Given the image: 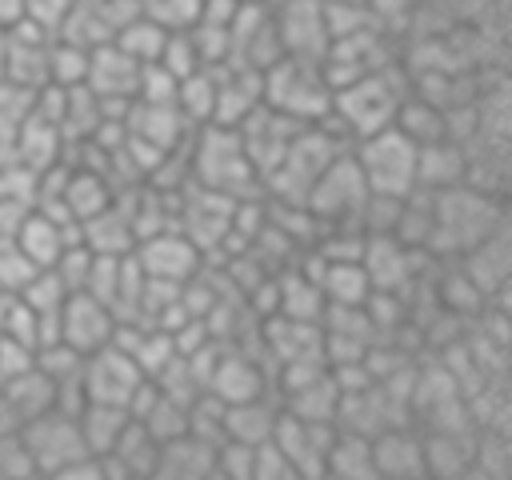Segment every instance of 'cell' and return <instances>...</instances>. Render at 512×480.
<instances>
[{
    "label": "cell",
    "mask_w": 512,
    "mask_h": 480,
    "mask_svg": "<svg viewBox=\"0 0 512 480\" xmlns=\"http://www.w3.org/2000/svg\"><path fill=\"white\" fill-rule=\"evenodd\" d=\"M408 92V68L400 64H384L376 72H364L340 88H332V108L328 116H320L316 124L332 128L344 144L368 136V132H380L392 124L400 100Z\"/></svg>",
    "instance_id": "cell-1"
},
{
    "label": "cell",
    "mask_w": 512,
    "mask_h": 480,
    "mask_svg": "<svg viewBox=\"0 0 512 480\" xmlns=\"http://www.w3.org/2000/svg\"><path fill=\"white\" fill-rule=\"evenodd\" d=\"M504 220V196L480 192L472 184H452L444 192H432V228L424 252L436 260H456Z\"/></svg>",
    "instance_id": "cell-2"
},
{
    "label": "cell",
    "mask_w": 512,
    "mask_h": 480,
    "mask_svg": "<svg viewBox=\"0 0 512 480\" xmlns=\"http://www.w3.org/2000/svg\"><path fill=\"white\" fill-rule=\"evenodd\" d=\"M188 184L220 192L228 200L260 196V176L244 152V140L228 124H200L188 136Z\"/></svg>",
    "instance_id": "cell-3"
},
{
    "label": "cell",
    "mask_w": 512,
    "mask_h": 480,
    "mask_svg": "<svg viewBox=\"0 0 512 480\" xmlns=\"http://www.w3.org/2000/svg\"><path fill=\"white\" fill-rule=\"evenodd\" d=\"M264 80V104L296 124H316L332 108V84L320 68V60H296L280 56L260 72Z\"/></svg>",
    "instance_id": "cell-4"
},
{
    "label": "cell",
    "mask_w": 512,
    "mask_h": 480,
    "mask_svg": "<svg viewBox=\"0 0 512 480\" xmlns=\"http://www.w3.org/2000/svg\"><path fill=\"white\" fill-rule=\"evenodd\" d=\"M344 148H348V144H344L332 128H324V124H304V128L292 136V144L284 148V156L276 160V168L260 180L264 196H268V200L304 204L312 180H316V176L328 168V160L340 156Z\"/></svg>",
    "instance_id": "cell-5"
},
{
    "label": "cell",
    "mask_w": 512,
    "mask_h": 480,
    "mask_svg": "<svg viewBox=\"0 0 512 480\" xmlns=\"http://www.w3.org/2000/svg\"><path fill=\"white\" fill-rule=\"evenodd\" d=\"M352 160L364 176V188L372 196H396L404 200L416 188V144L400 128H380L360 140H352Z\"/></svg>",
    "instance_id": "cell-6"
},
{
    "label": "cell",
    "mask_w": 512,
    "mask_h": 480,
    "mask_svg": "<svg viewBox=\"0 0 512 480\" xmlns=\"http://www.w3.org/2000/svg\"><path fill=\"white\" fill-rule=\"evenodd\" d=\"M16 436L32 460V472H40V476H60L72 460H80L88 452L76 416L64 408H44V412L28 416L16 428Z\"/></svg>",
    "instance_id": "cell-7"
},
{
    "label": "cell",
    "mask_w": 512,
    "mask_h": 480,
    "mask_svg": "<svg viewBox=\"0 0 512 480\" xmlns=\"http://www.w3.org/2000/svg\"><path fill=\"white\" fill-rule=\"evenodd\" d=\"M348 148L328 160V168L312 180V188L304 196V204L320 220V228H328V224H356L360 228V208L368 200V188H364V176H360Z\"/></svg>",
    "instance_id": "cell-8"
},
{
    "label": "cell",
    "mask_w": 512,
    "mask_h": 480,
    "mask_svg": "<svg viewBox=\"0 0 512 480\" xmlns=\"http://www.w3.org/2000/svg\"><path fill=\"white\" fill-rule=\"evenodd\" d=\"M272 24L280 36L284 56L296 60H324L332 36L324 20V0H272Z\"/></svg>",
    "instance_id": "cell-9"
},
{
    "label": "cell",
    "mask_w": 512,
    "mask_h": 480,
    "mask_svg": "<svg viewBox=\"0 0 512 480\" xmlns=\"http://www.w3.org/2000/svg\"><path fill=\"white\" fill-rule=\"evenodd\" d=\"M144 380L148 376L136 368V360L120 344H104V348L88 352L84 356V368H80L84 400H96V404H120V408H128L132 392Z\"/></svg>",
    "instance_id": "cell-10"
},
{
    "label": "cell",
    "mask_w": 512,
    "mask_h": 480,
    "mask_svg": "<svg viewBox=\"0 0 512 480\" xmlns=\"http://www.w3.org/2000/svg\"><path fill=\"white\" fill-rule=\"evenodd\" d=\"M132 260L140 264L148 280H168V284H184L204 264L200 248L180 228H160V232L140 236L132 244Z\"/></svg>",
    "instance_id": "cell-11"
},
{
    "label": "cell",
    "mask_w": 512,
    "mask_h": 480,
    "mask_svg": "<svg viewBox=\"0 0 512 480\" xmlns=\"http://www.w3.org/2000/svg\"><path fill=\"white\" fill-rule=\"evenodd\" d=\"M116 324H120L116 312L104 300H96L92 292H68L60 304V340L68 348H76L80 356L112 344Z\"/></svg>",
    "instance_id": "cell-12"
},
{
    "label": "cell",
    "mask_w": 512,
    "mask_h": 480,
    "mask_svg": "<svg viewBox=\"0 0 512 480\" xmlns=\"http://www.w3.org/2000/svg\"><path fill=\"white\" fill-rule=\"evenodd\" d=\"M300 128H304V124L280 116V112L268 108L264 100L236 124V132H240V140H244V152H248V160H252V168H256L260 180L276 168V160L284 156V148L292 144V136H296Z\"/></svg>",
    "instance_id": "cell-13"
},
{
    "label": "cell",
    "mask_w": 512,
    "mask_h": 480,
    "mask_svg": "<svg viewBox=\"0 0 512 480\" xmlns=\"http://www.w3.org/2000/svg\"><path fill=\"white\" fill-rule=\"evenodd\" d=\"M336 424H316V420H300L292 412L280 408L276 428H272V444L284 452V460L292 464L296 476H320L324 472V452L332 444Z\"/></svg>",
    "instance_id": "cell-14"
},
{
    "label": "cell",
    "mask_w": 512,
    "mask_h": 480,
    "mask_svg": "<svg viewBox=\"0 0 512 480\" xmlns=\"http://www.w3.org/2000/svg\"><path fill=\"white\" fill-rule=\"evenodd\" d=\"M204 392H212L220 404H240V400H252V396L268 392V372L256 364V352L220 348V356H216V364L204 380Z\"/></svg>",
    "instance_id": "cell-15"
},
{
    "label": "cell",
    "mask_w": 512,
    "mask_h": 480,
    "mask_svg": "<svg viewBox=\"0 0 512 480\" xmlns=\"http://www.w3.org/2000/svg\"><path fill=\"white\" fill-rule=\"evenodd\" d=\"M456 264H460V272L476 284V292L488 300L496 288H504L508 284V276H512V240H508V220L504 224H496L484 240H476L464 256H456Z\"/></svg>",
    "instance_id": "cell-16"
},
{
    "label": "cell",
    "mask_w": 512,
    "mask_h": 480,
    "mask_svg": "<svg viewBox=\"0 0 512 480\" xmlns=\"http://www.w3.org/2000/svg\"><path fill=\"white\" fill-rule=\"evenodd\" d=\"M52 36L48 28L32 24V20H20L4 32V44H8V80L24 84V88H40L48 84V48H52Z\"/></svg>",
    "instance_id": "cell-17"
},
{
    "label": "cell",
    "mask_w": 512,
    "mask_h": 480,
    "mask_svg": "<svg viewBox=\"0 0 512 480\" xmlns=\"http://www.w3.org/2000/svg\"><path fill=\"white\" fill-rule=\"evenodd\" d=\"M124 124H128V136L160 148V152H172L180 148L188 136H192V124L184 120V112L172 104H152V100H132L128 112H124Z\"/></svg>",
    "instance_id": "cell-18"
},
{
    "label": "cell",
    "mask_w": 512,
    "mask_h": 480,
    "mask_svg": "<svg viewBox=\"0 0 512 480\" xmlns=\"http://www.w3.org/2000/svg\"><path fill=\"white\" fill-rule=\"evenodd\" d=\"M372 464H376V476H396V480L424 476V436L416 420L380 428L372 436Z\"/></svg>",
    "instance_id": "cell-19"
},
{
    "label": "cell",
    "mask_w": 512,
    "mask_h": 480,
    "mask_svg": "<svg viewBox=\"0 0 512 480\" xmlns=\"http://www.w3.org/2000/svg\"><path fill=\"white\" fill-rule=\"evenodd\" d=\"M140 68L124 48H116L112 40L88 48V76L84 84L104 96V100H132L136 96V80H140Z\"/></svg>",
    "instance_id": "cell-20"
},
{
    "label": "cell",
    "mask_w": 512,
    "mask_h": 480,
    "mask_svg": "<svg viewBox=\"0 0 512 480\" xmlns=\"http://www.w3.org/2000/svg\"><path fill=\"white\" fill-rule=\"evenodd\" d=\"M424 436V476H472L476 428H420Z\"/></svg>",
    "instance_id": "cell-21"
},
{
    "label": "cell",
    "mask_w": 512,
    "mask_h": 480,
    "mask_svg": "<svg viewBox=\"0 0 512 480\" xmlns=\"http://www.w3.org/2000/svg\"><path fill=\"white\" fill-rule=\"evenodd\" d=\"M260 100H264V80H260L256 68L220 64V76H216V104H212V120H208V124H228V128H236Z\"/></svg>",
    "instance_id": "cell-22"
},
{
    "label": "cell",
    "mask_w": 512,
    "mask_h": 480,
    "mask_svg": "<svg viewBox=\"0 0 512 480\" xmlns=\"http://www.w3.org/2000/svg\"><path fill=\"white\" fill-rule=\"evenodd\" d=\"M76 236L92 252H100V256H124V252H132L136 228H132V212H128L124 192H116L112 204H104L100 212H92L88 220H80L76 224Z\"/></svg>",
    "instance_id": "cell-23"
},
{
    "label": "cell",
    "mask_w": 512,
    "mask_h": 480,
    "mask_svg": "<svg viewBox=\"0 0 512 480\" xmlns=\"http://www.w3.org/2000/svg\"><path fill=\"white\" fill-rule=\"evenodd\" d=\"M156 456H160V440L140 424V420H128L116 436V444L100 456V468L104 476L112 480H128V476H152L156 472Z\"/></svg>",
    "instance_id": "cell-24"
},
{
    "label": "cell",
    "mask_w": 512,
    "mask_h": 480,
    "mask_svg": "<svg viewBox=\"0 0 512 480\" xmlns=\"http://www.w3.org/2000/svg\"><path fill=\"white\" fill-rule=\"evenodd\" d=\"M68 240H76V228L52 220V216L40 212V208H32V212L16 224V232H12V248H16L32 268H52Z\"/></svg>",
    "instance_id": "cell-25"
},
{
    "label": "cell",
    "mask_w": 512,
    "mask_h": 480,
    "mask_svg": "<svg viewBox=\"0 0 512 480\" xmlns=\"http://www.w3.org/2000/svg\"><path fill=\"white\" fill-rule=\"evenodd\" d=\"M464 144L440 136L428 144H416V188L420 192H444L452 184H464Z\"/></svg>",
    "instance_id": "cell-26"
},
{
    "label": "cell",
    "mask_w": 512,
    "mask_h": 480,
    "mask_svg": "<svg viewBox=\"0 0 512 480\" xmlns=\"http://www.w3.org/2000/svg\"><path fill=\"white\" fill-rule=\"evenodd\" d=\"M116 196V184L104 168L96 164H68V176H64V188H60V204L68 208V216L80 224L88 220L92 212H100L104 204H112Z\"/></svg>",
    "instance_id": "cell-27"
},
{
    "label": "cell",
    "mask_w": 512,
    "mask_h": 480,
    "mask_svg": "<svg viewBox=\"0 0 512 480\" xmlns=\"http://www.w3.org/2000/svg\"><path fill=\"white\" fill-rule=\"evenodd\" d=\"M212 464H216V444L184 432V436H172V440L160 444L152 476H160V480H204V476H212Z\"/></svg>",
    "instance_id": "cell-28"
},
{
    "label": "cell",
    "mask_w": 512,
    "mask_h": 480,
    "mask_svg": "<svg viewBox=\"0 0 512 480\" xmlns=\"http://www.w3.org/2000/svg\"><path fill=\"white\" fill-rule=\"evenodd\" d=\"M280 416V400L276 396H252L240 404H224V440H240V444H260L272 436Z\"/></svg>",
    "instance_id": "cell-29"
},
{
    "label": "cell",
    "mask_w": 512,
    "mask_h": 480,
    "mask_svg": "<svg viewBox=\"0 0 512 480\" xmlns=\"http://www.w3.org/2000/svg\"><path fill=\"white\" fill-rule=\"evenodd\" d=\"M324 472L328 476H344V480H372L376 464H372V436L352 432V428H336L332 444L324 452Z\"/></svg>",
    "instance_id": "cell-30"
},
{
    "label": "cell",
    "mask_w": 512,
    "mask_h": 480,
    "mask_svg": "<svg viewBox=\"0 0 512 480\" xmlns=\"http://www.w3.org/2000/svg\"><path fill=\"white\" fill-rule=\"evenodd\" d=\"M284 412L300 416V420H316V424H336V408H340V388L332 384V376H316L284 396H276Z\"/></svg>",
    "instance_id": "cell-31"
},
{
    "label": "cell",
    "mask_w": 512,
    "mask_h": 480,
    "mask_svg": "<svg viewBox=\"0 0 512 480\" xmlns=\"http://www.w3.org/2000/svg\"><path fill=\"white\" fill-rule=\"evenodd\" d=\"M316 284L324 304H368L372 296V280L360 260H324Z\"/></svg>",
    "instance_id": "cell-32"
},
{
    "label": "cell",
    "mask_w": 512,
    "mask_h": 480,
    "mask_svg": "<svg viewBox=\"0 0 512 480\" xmlns=\"http://www.w3.org/2000/svg\"><path fill=\"white\" fill-rule=\"evenodd\" d=\"M128 420H132L128 408H120V404H96V400H88V404L76 412L84 448H88L92 456H104V452L116 444V436H120V428H124Z\"/></svg>",
    "instance_id": "cell-33"
},
{
    "label": "cell",
    "mask_w": 512,
    "mask_h": 480,
    "mask_svg": "<svg viewBox=\"0 0 512 480\" xmlns=\"http://www.w3.org/2000/svg\"><path fill=\"white\" fill-rule=\"evenodd\" d=\"M392 128H400L412 144L440 140V136H444V108L432 104V100H424V96H416V92L408 88L404 100H400V108H396V116H392Z\"/></svg>",
    "instance_id": "cell-34"
},
{
    "label": "cell",
    "mask_w": 512,
    "mask_h": 480,
    "mask_svg": "<svg viewBox=\"0 0 512 480\" xmlns=\"http://www.w3.org/2000/svg\"><path fill=\"white\" fill-rule=\"evenodd\" d=\"M216 76H220V68L200 64L196 72H188V76L176 84V108L184 112V120H188L192 128H200V124H208V120H212V104H216Z\"/></svg>",
    "instance_id": "cell-35"
},
{
    "label": "cell",
    "mask_w": 512,
    "mask_h": 480,
    "mask_svg": "<svg viewBox=\"0 0 512 480\" xmlns=\"http://www.w3.org/2000/svg\"><path fill=\"white\" fill-rule=\"evenodd\" d=\"M164 36H168V28H160L152 16L136 12L132 20H124V24L116 28L112 44L124 48L136 64H156V56H160V48H164Z\"/></svg>",
    "instance_id": "cell-36"
},
{
    "label": "cell",
    "mask_w": 512,
    "mask_h": 480,
    "mask_svg": "<svg viewBox=\"0 0 512 480\" xmlns=\"http://www.w3.org/2000/svg\"><path fill=\"white\" fill-rule=\"evenodd\" d=\"M4 392L12 396L20 420H28V416H36V412H44V408H56V384H52L36 364H32L28 372L4 380Z\"/></svg>",
    "instance_id": "cell-37"
},
{
    "label": "cell",
    "mask_w": 512,
    "mask_h": 480,
    "mask_svg": "<svg viewBox=\"0 0 512 480\" xmlns=\"http://www.w3.org/2000/svg\"><path fill=\"white\" fill-rule=\"evenodd\" d=\"M84 76H88V48L84 44H72L64 36H52V48H48V84L76 88V84H84Z\"/></svg>",
    "instance_id": "cell-38"
},
{
    "label": "cell",
    "mask_w": 512,
    "mask_h": 480,
    "mask_svg": "<svg viewBox=\"0 0 512 480\" xmlns=\"http://www.w3.org/2000/svg\"><path fill=\"white\" fill-rule=\"evenodd\" d=\"M64 296H68V288H64V280H60L52 268H36V272L28 276V284L20 288V300H24L32 312H60Z\"/></svg>",
    "instance_id": "cell-39"
},
{
    "label": "cell",
    "mask_w": 512,
    "mask_h": 480,
    "mask_svg": "<svg viewBox=\"0 0 512 480\" xmlns=\"http://www.w3.org/2000/svg\"><path fill=\"white\" fill-rule=\"evenodd\" d=\"M188 432L200 436V440H208V444H220L224 440V404L212 392H200L188 404Z\"/></svg>",
    "instance_id": "cell-40"
},
{
    "label": "cell",
    "mask_w": 512,
    "mask_h": 480,
    "mask_svg": "<svg viewBox=\"0 0 512 480\" xmlns=\"http://www.w3.org/2000/svg\"><path fill=\"white\" fill-rule=\"evenodd\" d=\"M156 64H164L176 80H184L188 72H196V68H200V56H196V44H192L188 28H180V32H168V36H164V48H160Z\"/></svg>",
    "instance_id": "cell-41"
},
{
    "label": "cell",
    "mask_w": 512,
    "mask_h": 480,
    "mask_svg": "<svg viewBox=\"0 0 512 480\" xmlns=\"http://www.w3.org/2000/svg\"><path fill=\"white\" fill-rule=\"evenodd\" d=\"M176 76L164 64H144L140 80H136V96L132 100H152V104H172L176 100Z\"/></svg>",
    "instance_id": "cell-42"
},
{
    "label": "cell",
    "mask_w": 512,
    "mask_h": 480,
    "mask_svg": "<svg viewBox=\"0 0 512 480\" xmlns=\"http://www.w3.org/2000/svg\"><path fill=\"white\" fill-rule=\"evenodd\" d=\"M32 92L36 88H24L16 80H0V128L4 132H16L20 120L32 112Z\"/></svg>",
    "instance_id": "cell-43"
},
{
    "label": "cell",
    "mask_w": 512,
    "mask_h": 480,
    "mask_svg": "<svg viewBox=\"0 0 512 480\" xmlns=\"http://www.w3.org/2000/svg\"><path fill=\"white\" fill-rule=\"evenodd\" d=\"M212 476H236V480H252V444L240 440H220L216 444V464Z\"/></svg>",
    "instance_id": "cell-44"
},
{
    "label": "cell",
    "mask_w": 512,
    "mask_h": 480,
    "mask_svg": "<svg viewBox=\"0 0 512 480\" xmlns=\"http://www.w3.org/2000/svg\"><path fill=\"white\" fill-rule=\"evenodd\" d=\"M288 476H296V472L272 440L252 444V480H288Z\"/></svg>",
    "instance_id": "cell-45"
},
{
    "label": "cell",
    "mask_w": 512,
    "mask_h": 480,
    "mask_svg": "<svg viewBox=\"0 0 512 480\" xmlns=\"http://www.w3.org/2000/svg\"><path fill=\"white\" fill-rule=\"evenodd\" d=\"M32 364H36V348L0 336V384L12 380V376H20V372H28Z\"/></svg>",
    "instance_id": "cell-46"
},
{
    "label": "cell",
    "mask_w": 512,
    "mask_h": 480,
    "mask_svg": "<svg viewBox=\"0 0 512 480\" xmlns=\"http://www.w3.org/2000/svg\"><path fill=\"white\" fill-rule=\"evenodd\" d=\"M24 420H20V412H16V404H12V396L4 392V384H0V436H8V432H16Z\"/></svg>",
    "instance_id": "cell-47"
},
{
    "label": "cell",
    "mask_w": 512,
    "mask_h": 480,
    "mask_svg": "<svg viewBox=\"0 0 512 480\" xmlns=\"http://www.w3.org/2000/svg\"><path fill=\"white\" fill-rule=\"evenodd\" d=\"M24 20V0H0V32Z\"/></svg>",
    "instance_id": "cell-48"
},
{
    "label": "cell",
    "mask_w": 512,
    "mask_h": 480,
    "mask_svg": "<svg viewBox=\"0 0 512 480\" xmlns=\"http://www.w3.org/2000/svg\"><path fill=\"white\" fill-rule=\"evenodd\" d=\"M0 80H8V44H4V32H0Z\"/></svg>",
    "instance_id": "cell-49"
},
{
    "label": "cell",
    "mask_w": 512,
    "mask_h": 480,
    "mask_svg": "<svg viewBox=\"0 0 512 480\" xmlns=\"http://www.w3.org/2000/svg\"><path fill=\"white\" fill-rule=\"evenodd\" d=\"M244 4H272V0H244Z\"/></svg>",
    "instance_id": "cell-50"
}]
</instances>
